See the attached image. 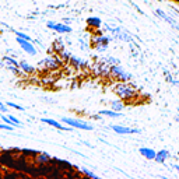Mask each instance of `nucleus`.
<instances>
[{
    "label": "nucleus",
    "mask_w": 179,
    "mask_h": 179,
    "mask_svg": "<svg viewBox=\"0 0 179 179\" xmlns=\"http://www.w3.org/2000/svg\"><path fill=\"white\" fill-rule=\"evenodd\" d=\"M113 91H115V94L121 99H125V101H132L134 97H136V90L125 83L116 84L115 87H113Z\"/></svg>",
    "instance_id": "f257e3e1"
},
{
    "label": "nucleus",
    "mask_w": 179,
    "mask_h": 179,
    "mask_svg": "<svg viewBox=\"0 0 179 179\" xmlns=\"http://www.w3.org/2000/svg\"><path fill=\"white\" fill-rule=\"evenodd\" d=\"M109 73L115 77V78L121 80V81H128V80L132 78V74L128 73V71H125L121 66H118V64H111V67H109Z\"/></svg>",
    "instance_id": "f03ea898"
},
{
    "label": "nucleus",
    "mask_w": 179,
    "mask_h": 179,
    "mask_svg": "<svg viewBox=\"0 0 179 179\" xmlns=\"http://www.w3.org/2000/svg\"><path fill=\"white\" fill-rule=\"evenodd\" d=\"M62 122L63 123H67L69 126L76 129H81V130H92V126L90 123H85L83 121H78V119H71V118H62Z\"/></svg>",
    "instance_id": "7ed1b4c3"
},
{
    "label": "nucleus",
    "mask_w": 179,
    "mask_h": 179,
    "mask_svg": "<svg viewBox=\"0 0 179 179\" xmlns=\"http://www.w3.org/2000/svg\"><path fill=\"white\" fill-rule=\"evenodd\" d=\"M17 44L21 46V49L25 52V53L31 55V56H35V55H37V49H35V46L32 45V41L23 39V38H18V37H17Z\"/></svg>",
    "instance_id": "20e7f679"
},
{
    "label": "nucleus",
    "mask_w": 179,
    "mask_h": 179,
    "mask_svg": "<svg viewBox=\"0 0 179 179\" xmlns=\"http://www.w3.org/2000/svg\"><path fill=\"white\" fill-rule=\"evenodd\" d=\"M46 27L51 28L53 31L59 32V34H70L71 28L67 24H62V23H55V21H48L46 23Z\"/></svg>",
    "instance_id": "39448f33"
},
{
    "label": "nucleus",
    "mask_w": 179,
    "mask_h": 179,
    "mask_svg": "<svg viewBox=\"0 0 179 179\" xmlns=\"http://www.w3.org/2000/svg\"><path fill=\"white\" fill-rule=\"evenodd\" d=\"M113 132H116L118 134H133V133H140V129H134V128H125V126H109Z\"/></svg>",
    "instance_id": "423d86ee"
},
{
    "label": "nucleus",
    "mask_w": 179,
    "mask_h": 179,
    "mask_svg": "<svg viewBox=\"0 0 179 179\" xmlns=\"http://www.w3.org/2000/svg\"><path fill=\"white\" fill-rule=\"evenodd\" d=\"M155 14H158V16L161 17V18H162V20H165L166 23H168L169 25L172 27V28H175V30H178V31H179V25L176 24V21H175L173 18H171V17H169L168 14L164 13V11H162L161 8H157V10H155Z\"/></svg>",
    "instance_id": "0eeeda50"
},
{
    "label": "nucleus",
    "mask_w": 179,
    "mask_h": 179,
    "mask_svg": "<svg viewBox=\"0 0 179 179\" xmlns=\"http://www.w3.org/2000/svg\"><path fill=\"white\" fill-rule=\"evenodd\" d=\"M42 123H46V125H49V126H53V128L59 129V130H64V132H70V129L69 128H64L62 123H59L58 121H55V119H49V118H42L41 119Z\"/></svg>",
    "instance_id": "6e6552de"
},
{
    "label": "nucleus",
    "mask_w": 179,
    "mask_h": 179,
    "mask_svg": "<svg viewBox=\"0 0 179 179\" xmlns=\"http://www.w3.org/2000/svg\"><path fill=\"white\" fill-rule=\"evenodd\" d=\"M39 66H44V67H48V69H55V67L59 66V60L53 58H46L39 62Z\"/></svg>",
    "instance_id": "1a4fd4ad"
},
{
    "label": "nucleus",
    "mask_w": 179,
    "mask_h": 179,
    "mask_svg": "<svg viewBox=\"0 0 179 179\" xmlns=\"http://www.w3.org/2000/svg\"><path fill=\"white\" fill-rule=\"evenodd\" d=\"M0 161H1L6 166H10V168H13L14 166V157L10 153L1 154V155H0Z\"/></svg>",
    "instance_id": "9d476101"
},
{
    "label": "nucleus",
    "mask_w": 179,
    "mask_h": 179,
    "mask_svg": "<svg viewBox=\"0 0 179 179\" xmlns=\"http://www.w3.org/2000/svg\"><path fill=\"white\" fill-rule=\"evenodd\" d=\"M169 151L168 150H161V151H158V153L155 154V158L154 160L157 161V162H160V164H162V162H165L168 158H169Z\"/></svg>",
    "instance_id": "9b49d317"
},
{
    "label": "nucleus",
    "mask_w": 179,
    "mask_h": 179,
    "mask_svg": "<svg viewBox=\"0 0 179 179\" xmlns=\"http://www.w3.org/2000/svg\"><path fill=\"white\" fill-rule=\"evenodd\" d=\"M109 67H111V66H108V64H105V63H97L95 66H94V70H95L98 74H101V76H106L109 73Z\"/></svg>",
    "instance_id": "f8f14e48"
},
{
    "label": "nucleus",
    "mask_w": 179,
    "mask_h": 179,
    "mask_svg": "<svg viewBox=\"0 0 179 179\" xmlns=\"http://www.w3.org/2000/svg\"><path fill=\"white\" fill-rule=\"evenodd\" d=\"M139 151H140L141 155L146 157L147 160H154V158H155V154H157L153 148H147V147H141Z\"/></svg>",
    "instance_id": "ddd939ff"
},
{
    "label": "nucleus",
    "mask_w": 179,
    "mask_h": 179,
    "mask_svg": "<svg viewBox=\"0 0 179 179\" xmlns=\"http://www.w3.org/2000/svg\"><path fill=\"white\" fill-rule=\"evenodd\" d=\"M37 161H38L39 164H48V162H51L52 161V157L49 155V154H46V153H38Z\"/></svg>",
    "instance_id": "4468645a"
},
{
    "label": "nucleus",
    "mask_w": 179,
    "mask_h": 179,
    "mask_svg": "<svg viewBox=\"0 0 179 179\" xmlns=\"http://www.w3.org/2000/svg\"><path fill=\"white\" fill-rule=\"evenodd\" d=\"M98 113H101V115H105V116H109V118H122V113L119 112H116V111H109V109H102V111H99Z\"/></svg>",
    "instance_id": "2eb2a0df"
},
{
    "label": "nucleus",
    "mask_w": 179,
    "mask_h": 179,
    "mask_svg": "<svg viewBox=\"0 0 179 179\" xmlns=\"http://www.w3.org/2000/svg\"><path fill=\"white\" fill-rule=\"evenodd\" d=\"M87 24L90 27H94V28H99L101 24H102V21L98 17H90V18H87Z\"/></svg>",
    "instance_id": "dca6fc26"
},
{
    "label": "nucleus",
    "mask_w": 179,
    "mask_h": 179,
    "mask_svg": "<svg viewBox=\"0 0 179 179\" xmlns=\"http://www.w3.org/2000/svg\"><path fill=\"white\" fill-rule=\"evenodd\" d=\"M70 62L74 64L76 67H84V66H87V62H85V60H83V59H80V58H76V56H71Z\"/></svg>",
    "instance_id": "f3484780"
},
{
    "label": "nucleus",
    "mask_w": 179,
    "mask_h": 179,
    "mask_svg": "<svg viewBox=\"0 0 179 179\" xmlns=\"http://www.w3.org/2000/svg\"><path fill=\"white\" fill-rule=\"evenodd\" d=\"M111 108L113 111H116V112H119V111H122L125 108V104L122 101H119V99H115V101H111Z\"/></svg>",
    "instance_id": "a211bd4d"
},
{
    "label": "nucleus",
    "mask_w": 179,
    "mask_h": 179,
    "mask_svg": "<svg viewBox=\"0 0 179 179\" xmlns=\"http://www.w3.org/2000/svg\"><path fill=\"white\" fill-rule=\"evenodd\" d=\"M20 69L23 71H25V73H32L34 71V67L28 62H25V60H21L20 62Z\"/></svg>",
    "instance_id": "6ab92c4d"
},
{
    "label": "nucleus",
    "mask_w": 179,
    "mask_h": 179,
    "mask_svg": "<svg viewBox=\"0 0 179 179\" xmlns=\"http://www.w3.org/2000/svg\"><path fill=\"white\" fill-rule=\"evenodd\" d=\"M14 34H16V37H18V38H23V39H28V41H32L30 35H27V34H24V32H21V31H14Z\"/></svg>",
    "instance_id": "aec40b11"
},
{
    "label": "nucleus",
    "mask_w": 179,
    "mask_h": 179,
    "mask_svg": "<svg viewBox=\"0 0 179 179\" xmlns=\"http://www.w3.org/2000/svg\"><path fill=\"white\" fill-rule=\"evenodd\" d=\"M0 118H1V121L4 122V123H7V125H10V126H14L13 121L10 119V116H6V115H0ZM16 128V126H14Z\"/></svg>",
    "instance_id": "412c9836"
},
{
    "label": "nucleus",
    "mask_w": 179,
    "mask_h": 179,
    "mask_svg": "<svg viewBox=\"0 0 179 179\" xmlns=\"http://www.w3.org/2000/svg\"><path fill=\"white\" fill-rule=\"evenodd\" d=\"M60 56H62V59H64V60H70L71 58V53L70 52H67V51H60Z\"/></svg>",
    "instance_id": "4be33fe9"
},
{
    "label": "nucleus",
    "mask_w": 179,
    "mask_h": 179,
    "mask_svg": "<svg viewBox=\"0 0 179 179\" xmlns=\"http://www.w3.org/2000/svg\"><path fill=\"white\" fill-rule=\"evenodd\" d=\"M6 105H7V106H10V108H14V109H17V111H23V112H24V108H23L21 105H18V104H14V102H7Z\"/></svg>",
    "instance_id": "5701e85b"
},
{
    "label": "nucleus",
    "mask_w": 179,
    "mask_h": 179,
    "mask_svg": "<svg viewBox=\"0 0 179 179\" xmlns=\"http://www.w3.org/2000/svg\"><path fill=\"white\" fill-rule=\"evenodd\" d=\"M0 129H1V130H7V132H13L14 126H10V125H7V123H0Z\"/></svg>",
    "instance_id": "b1692460"
},
{
    "label": "nucleus",
    "mask_w": 179,
    "mask_h": 179,
    "mask_svg": "<svg viewBox=\"0 0 179 179\" xmlns=\"http://www.w3.org/2000/svg\"><path fill=\"white\" fill-rule=\"evenodd\" d=\"M80 171H81V172H83L84 175H85V176H90V178H98V176H97L95 173H92V172H91V171H87L85 168H81Z\"/></svg>",
    "instance_id": "393cba45"
},
{
    "label": "nucleus",
    "mask_w": 179,
    "mask_h": 179,
    "mask_svg": "<svg viewBox=\"0 0 179 179\" xmlns=\"http://www.w3.org/2000/svg\"><path fill=\"white\" fill-rule=\"evenodd\" d=\"M105 62H108V63H111V64H119V60L115 58H106Z\"/></svg>",
    "instance_id": "a878e982"
},
{
    "label": "nucleus",
    "mask_w": 179,
    "mask_h": 179,
    "mask_svg": "<svg viewBox=\"0 0 179 179\" xmlns=\"http://www.w3.org/2000/svg\"><path fill=\"white\" fill-rule=\"evenodd\" d=\"M106 48H108V45H95V49L98 52H104Z\"/></svg>",
    "instance_id": "bb28decb"
},
{
    "label": "nucleus",
    "mask_w": 179,
    "mask_h": 179,
    "mask_svg": "<svg viewBox=\"0 0 179 179\" xmlns=\"http://www.w3.org/2000/svg\"><path fill=\"white\" fill-rule=\"evenodd\" d=\"M164 73H165V77H166V81H169V83H172L173 81V78H172V76H171V73L168 70H164Z\"/></svg>",
    "instance_id": "cd10ccee"
},
{
    "label": "nucleus",
    "mask_w": 179,
    "mask_h": 179,
    "mask_svg": "<svg viewBox=\"0 0 179 179\" xmlns=\"http://www.w3.org/2000/svg\"><path fill=\"white\" fill-rule=\"evenodd\" d=\"M55 48H60V49H63V41H62V39H58V41L55 42Z\"/></svg>",
    "instance_id": "c85d7f7f"
},
{
    "label": "nucleus",
    "mask_w": 179,
    "mask_h": 179,
    "mask_svg": "<svg viewBox=\"0 0 179 179\" xmlns=\"http://www.w3.org/2000/svg\"><path fill=\"white\" fill-rule=\"evenodd\" d=\"M0 111H1V112H8V111H7V105H4L1 101H0Z\"/></svg>",
    "instance_id": "c756f323"
},
{
    "label": "nucleus",
    "mask_w": 179,
    "mask_h": 179,
    "mask_svg": "<svg viewBox=\"0 0 179 179\" xmlns=\"http://www.w3.org/2000/svg\"><path fill=\"white\" fill-rule=\"evenodd\" d=\"M91 118H92V119H95V121H101V113H99V115H92Z\"/></svg>",
    "instance_id": "7c9ffc66"
},
{
    "label": "nucleus",
    "mask_w": 179,
    "mask_h": 179,
    "mask_svg": "<svg viewBox=\"0 0 179 179\" xmlns=\"http://www.w3.org/2000/svg\"><path fill=\"white\" fill-rule=\"evenodd\" d=\"M173 168H175V171H176V172H178L179 173V165H178V164H173Z\"/></svg>",
    "instance_id": "2f4dec72"
},
{
    "label": "nucleus",
    "mask_w": 179,
    "mask_h": 179,
    "mask_svg": "<svg viewBox=\"0 0 179 179\" xmlns=\"http://www.w3.org/2000/svg\"><path fill=\"white\" fill-rule=\"evenodd\" d=\"M0 67H4V60L0 58Z\"/></svg>",
    "instance_id": "473e14b6"
},
{
    "label": "nucleus",
    "mask_w": 179,
    "mask_h": 179,
    "mask_svg": "<svg viewBox=\"0 0 179 179\" xmlns=\"http://www.w3.org/2000/svg\"><path fill=\"white\" fill-rule=\"evenodd\" d=\"M176 121H178V122H179V115H178V116H176Z\"/></svg>",
    "instance_id": "72a5a7b5"
}]
</instances>
